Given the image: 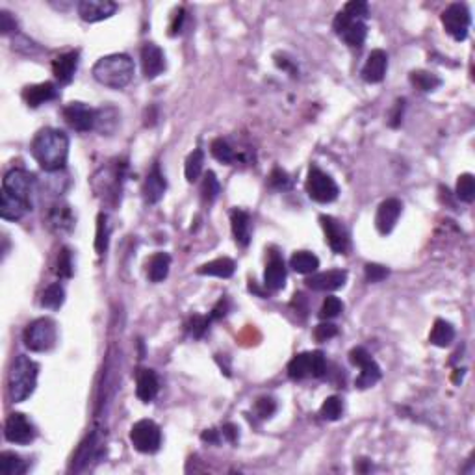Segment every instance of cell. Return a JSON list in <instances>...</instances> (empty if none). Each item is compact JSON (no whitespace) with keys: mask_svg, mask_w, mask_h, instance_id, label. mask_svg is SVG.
Wrapping results in <instances>:
<instances>
[{"mask_svg":"<svg viewBox=\"0 0 475 475\" xmlns=\"http://www.w3.org/2000/svg\"><path fill=\"white\" fill-rule=\"evenodd\" d=\"M305 188H307L310 199L316 201V203H321V205L336 201L338 193H340L338 184L334 182L333 177L325 173V171H321L318 166H312L309 169V177H307Z\"/></svg>","mask_w":475,"mask_h":475,"instance_id":"5","label":"cell"},{"mask_svg":"<svg viewBox=\"0 0 475 475\" xmlns=\"http://www.w3.org/2000/svg\"><path fill=\"white\" fill-rule=\"evenodd\" d=\"M210 318H205V316H193L190 323H188V331L192 334L193 338H203V334L206 333V329L210 325Z\"/></svg>","mask_w":475,"mask_h":475,"instance_id":"46","label":"cell"},{"mask_svg":"<svg viewBox=\"0 0 475 475\" xmlns=\"http://www.w3.org/2000/svg\"><path fill=\"white\" fill-rule=\"evenodd\" d=\"M403 108H405V101H403V99H401V101H398V103H396V106H394L392 117H390V119H392V121H390V127H394V129L401 125V117H403Z\"/></svg>","mask_w":475,"mask_h":475,"instance_id":"54","label":"cell"},{"mask_svg":"<svg viewBox=\"0 0 475 475\" xmlns=\"http://www.w3.org/2000/svg\"><path fill=\"white\" fill-rule=\"evenodd\" d=\"M93 78L110 90H123L134 78V62L129 54H108L93 65Z\"/></svg>","mask_w":475,"mask_h":475,"instance_id":"2","label":"cell"},{"mask_svg":"<svg viewBox=\"0 0 475 475\" xmlns=\"http://www.w3.org/2000/svg\"><path fill=\"white\" fill-rule=\"evenodd\" d=\"M342 414H344V405H342V399L336 398V396H331L323 401L320 409V416L327 422H336L340 420Z\"/></svg>","mask_w":475,"mask_h":475,"instance_id":"39","label":"cell"},{"mask_svg":"<svg viewBox=\"0 0 475 475\" xmlns=\"http://www.w3.org/2000/svg\"><path fill=\"white\" fill-rule=\"evenodd\" d=\"M171 257L167 253H156L147 262V277L151 283H162L169 275Z\"/></svg>","mask_w":475,"mask_h":475,"instance_id":"29","label":"cell"},{"mask_svg":"<svg viewBox=\"0 0 475 475\" xmlns=\"http://www.w3.org/2000/svg\"><path fill=\"white\" fill-rule=\"evenodd\" d=\"M221 437L225 438L227 442L236 444L238 442V427L234 424H225L221 427Z\"/></svg>","mask_w":475,"mask_h":475,"instance_id":"53","label":"cell"},{"mask_svg":"<svg viewBox=\"0 0 475 475\" xmlns=\"http://www.w3.org/2000/svg\"><path fill=\"white\" fill-rule=\"evenodd\" d=\"M95 448H97L95 435H91V437H88L82 444H80L77 457H75V464H77V466H73V468L77 470V472L78 470H82L84 466L88 464V461H90V459H93Z\"/></svg>","mask_w":475,"mask_h":475,"instance_id":"42","label":"cell"},{"mask_svg":"<svg viewBox=\"0 0 475 475\" xmlns=\"http://www.w3.org/2000/svg\"><path fill=\"white\" fill-rule=\"evenodd\" d=\"M28 464L17 453L2 451L0 453V474L2 475H23L26 474Z\"/></svg>","mask_w":475,"mask_h":475,"instance_id":"32","label":"cell"},{"mask_svg":"<svg viewBox=\"0 0 475 475\" xmlns=\"http://www.w3.org/2000/svg\"><path fill=\"white\" fill-rule=\"evenodd\" d=\"M4 435L6 440L17 446H26L36 440L38 437V429L36 425L21 412H13L6 420V427H4Z\"/></svg>","mask_w":475,"mask_h":475,"instance_id":"11","label":"cell"},{"mask_svg":"<svg viewBox=\"0 0 475 475\" xmlns=\"http://www.w3.org/2000/svg\"><path fill=\"white\" fill-rule=\"evenodd\" d=\"M364 275H366L368 283H381V281H385L386 277L390 275V271L385 266H381V264H366L364 266Z\"/></svg>","mask_w":475,"mask_h":475,"instance_id":"45","label":"cell"},{"mask_svg":"<svg viewBox=\"0 0 475 475\" xmlns=\"http://www.w3.org/2000/svg\"><path fill=\"white\" fill-rule=\"evenodd\" d=\"M401 210H403V205L396 197H390V199L381 203L379 208H377V214H375V227L383 236L394 231V227H396L399 216H401Z\"/></svg>","mask_w":475,"mask_h":475,"instance_id":"16","label":"cell"},{"mask_svg":"<svg viewBox=\"0 0 475 475\" xmlns=\"http://www.w3.org/2000/svg\"><path fill=\"white\" fill-rule=\"evenodd\" d=\"M210 153H212V156L216 160L221 162V164H227V166H231V164H234V162L238 160V155L234 153V149H232L223 138L214 140L212 145H210Z\"/></svg>","mask_w":475,"mask_h":475,"instance_id":"36","label":"cell"},{"mask_svg":"<svg viewBox=\"0 0 475 475\" xmlns=\"http://www.w3.org/2000/svg\"><path fill=\"white\" fill-rule=\"evenodd\" d=\"M305 283L314 292H334L344 288V284L347 283V271L331 270L323 273H312Z\"/></svg>","mask_w":475,"mask_h":475,"instance_id":"18","label":"cell"},{"mask_svg":"<svg viewBox=\"0 0 475 475\" xmlns=\"http://www.w3.org/2000/svg\"><path fill=\"white\" fill-rule=\"evenodd\" d=\"M344 12H346L347 15L355 17V19L364 21L368 15H370V8H368L366 2H362V0H353V2H347Z\"/></svg>","mask_w":475,"mask_h":475,"instance_id":"47","label":"cell"},{"mask_svg":"<svg viewBox=\"0 0 475 475\" xmlns=\"http://www.w3.org/2000/svg\"><path fill=\"white\" fill-rule=\"evenodd\" d=\"M117 123H119V116H117L116 108H112V106H110V108L97 110L95 130L103 132V134H110V132H114V130H116Z\"/></svg>","mask_w":475,"mask_h":475,"instance_id":"35","label":"cell"},{"mask_svg":"<svg viewBox=\"0 0 475 475\" xmlns=\"http://www.w3.org/2000/svg\"><path fill=\"white\" fill-rule=\"evenodd\" d=\"M201 193H203V201L205 203H214L218 199V195L221 193V186H219V180L216 177L214 171H208L205 175V180H203V188H201Z\"/></svg>","mask_w":475,"mask_h":475,"instance_id":"41","label":"cell"},{"mask_svg":"<svg viewBox=\"0 0 475 475\" xmlns=\"http://www.w3.org/2000/svg\"><path fill=\"white\" fill-rule=\"evenodd\" d=\"M166 190V177L162 175L160 166L155 164V167L151 169V173H149L147 179H145V184H143V199H145L147 205H156V203H160Z\"/></svg>","mask_w":475,"mask_h":475,"instance_id":"22","label":"cell"},{"mask_svg":"<svg viewBox=\"0 0 475 475\" xmlns=\"http://www.w3.org/2000/svg\"><path fill=\"white\" fill-rule=\"evenodd\" d=\"M236 271V264L232 258H216L212 262L203 264L197 273L199 275H208V277H219V279H229V277L234 275Z\"/></svg>","mask_w":475,"mask_h":475,"instance_id":"28","label":"cell"},{"mask_svg":"<svg viewBox=\"0 0 475 475\" xmlns=\"http://www.w3.org/2000/svg\"><path fill=\"white\" fill-rule=\"evenodd\" d=\"M386 69H388V54L381 49L372 51V54L368 56L366 64L362 67V80L368 84H379L385 80Z\"/></svg>","mask_w":475,"mask_h":475,"instance_id":"19","label":"cell"},{"mask_svg":"<svg viewBox=\"0 0 475 475\" xmlns=\"http://www.w3.org/2000/svg\"><path fill=\"white\" fill-rule=\"evenodd\" d=\"M290 268L301 275H312L320 268V258L309 251H297L290 258Z\"/></svg>","mask_w":475,"mask_h":475,"instance_id":"30","label":"cell"},{"mask_svg":"<svg viewBox=\"0 0 475 475\" xmlns=\"http://www.w3.org/2000/svg\"><path fill=\"white\" fill-rule=\"evenodd\" d=\"M201 438H203V442H208L212 444V446H218L219 442H221V433L216 429H206L203 435H201Z\"/></svg>","mask_w":475,"mask_h":475,"instance_id":"55","label":"cell"},{"mask_svg":"<svg viewBox=\"0 0 475 475\" xmlns=\"http://www.w3.org/2000/svg\"><path fill=\"white\" fill-rule=\"evenodd\" d=\"M80 54L77 51L65 52L62 56L52 62V73L60 84H71L75 78V73L78 69V62H80Z\"/></svg>","mask_w":475,"mask_h":475,"instance_id":"24","label":"cell"},{"mask_svg":"<svg viewBox=\"0 0 475 475\" xmlns=\"http://www.w3.org/2000/svg\"><path fill=\"white\" fill-rule=\"evenodd\" d=\"M32 210V205L26 201L15 197L12 193L2 190V201H0V218L6 221H17V219L25 218L26 212Z\"/></svg>","mask_w":475,"mask_h":475,"instance_id":"26","label":"cell"},{"mask_svg":"<svg viewBox=\"0 0 475 475\" xmlns=\"http://www.w3.org/2000/svg\"><path fill=\"white\" fill-rule=\"evenodd\" d=\"M231 227L238 245L247 247L251 242V216L245 210L234 208L231 212Z\"/></svg>","mask_w":475,"mask_h":475,"instance_id":"27","label":"cell"},{"mask_svg":"<svg viewBox=\"0 0 475 475\" xmlns=\"http://www.w3.org/2000/svg\"><path fill=\"white\" fill-rule=\"evenodd\" d=\"M136 394L138 398L142 399L143 403H151L153 399L158 396V390H160V383H158V377L153 370L149 368H142L138 375H136Z\"/></svg>","mask_w":475,"mask_h":475,"instance_id":"25","label":"cell"},{"mask_svg":"<svg viewBox=\"0 0 475 475\" xmlns=\"http://www.w3.org/2000/svg\"><path fill=\"white\" fill-rule=\"evenodd\" d=\"M142 67L143 75L147 80H153L166 69V56L158 45L155 43H145L142 47Z\"/></svg>","mask_w":475,"mask_h":475,"instance_id":"20","label":"cell"},{"mask_svg":"<svg viewBox=\"0 0 475 475\" xmlns=\"http://www.w3.org/2000/svg\"><path fill=\"white\" fill-rule=\"evenodd\" d=\"M65 303V290L60 283L51 284L41 296V307L49 310H60Z\"/></svg>","mask_w":475,"mask_h":475,"instance_id":"34","label":"cell"},{"mask_svg":"<svg viewBox=\"0 0 475 475\" xmlns=\"http://www.w3.org/2000/svg\"><path fill=\"white\" fill-rule=\"evenodd\" d=\"M349 362L353 366L360 368V375L355 381V386L359 390H366V388H372L381 381L383 377V372H381L379 364L372 359V355L368 353L364 347H353L351 353H349Z\"/></svg>","mask_w":475,"mask_h":475,"instance_id":"9","label":"cell"},{"mask_svg":"<svg viewBox=\"0 0 475 475\" xmlns=\"http://www.w3.org/2000/svg\"><path fill=\"white\" fill-rule=\"evenodd\" d=\"M338 334V327L333 325V323H320L318 327L314 329V338L318 342H327L331 338H334Z\"/></svg>","mask_w":475,"mask_h":475,"instance_id":"50","label":"cell"},{"mask_svg":"<svg viewBox=\"0 0 475 475\" xmlns=\"http://www.w3.org/2000/svg\"><path fill=\"white\" fill-rule=\"evenodd\" d=\"M15 30H17V21H15V17H13L10 12H6V10H2V12H0V32L6 36V34L15 32Z\"/></svg>","mask_w":475,"mask_h":475,"instance_id":"51","label":"cell"},{"mask_svg":"<svg viewBox=\"0 0 475 475\" xmlns=\"http://www.w3.org/2000/svg\"><path fill=\"white\" fill-rule=\"evenodd\" d=\"M333 30L346 45L353 47V49H360V47L364 45L368 36L366 23L347 15L344 10L334 17Z\"/></svg>","mask_w":475,"mask_h":475,"instance_id":"7","label":"cell"},{"mask_svg":"<svg viewBox=\"0 0 475 475\" xmlns=\"http://www.w3.org/2000/svg\"><path fill=\"white\" fill-rule=\"evenodd\" d=\"M457 197L463 203H474L475 199V179L472 173H464L457 180Z\"/></svg>","mask_w":475,"mask_h":475,"instance_id":"38","label":"cell"},{"mask_svg":"<svg viewBox=\"0 0 475 475\" xmlns=\"http://www.w3.org/2000/svg\"><path fill=\"white\" fill-rule=\"evenodd\" d=\"M73 270H75V266H73L71 251L67 249V247H64V249L60 251L58 260H56V273H58L62 279H71Z\"/></svg>","mask_w":475,"mask_h":475,"instance_id":"43","label":"cell"},{"mask_svg":"<svg viewBox=\"0 0 475 475\" xmlns=\"http://www.w3.org/2000/svg\"><path fill=\"white\" fill-rule=\"evenodd\" d=\"M32 155L41 169L49 173L62 171L69 156V138L64 130L43 129L34 138Z\"/></svg>","mask_w":475,"mask_h":475,"instance_id":"1","label":"cell"},{"mask_svg":"<svg viewBox=\"0 0 475 475\" xmlns=\"http://www.w3.org/2000/svg\"><path fill=\"white\" fill-rule=\"evenodd\" d=\"M453 340H455V327L451 325L450 321L438 318L435 321V327L431 331L429 342L437 347H448Z\"/></svg>","mask_w":475,"mask_h":475,"instance_id":"31","label":"cell"},{"mask_svg":"<svg viewBox=\"0 0 475 475\" xmlns=\"http://www.w3.org/2000/svg\"><path fill=\"white\" fill-rule=\"evenodd\" d=\"M58 97V90L52 82L34 84V86H26L23 90V99L30 108H39L41 104L51 103Z\"/></svg>","mask_w":475,"mask_h":475,"instance_id":"21","label":"cell"},{"mask_svg":"<svg viewBox=\"0 0 475 475\" xmlns=\"http://www.w3.org/2000/svg\"><path fill=\"white\" fill-rule=\"evenodd\" d=\"M270 186L273 190H286L290 186L288 173L284 169H281V167H275L270 175Z\"/></svg>","mask_w":475,"mask_h":475,"instance_id":"49","label":"cell"},{"mask_svg":"<svg viewBox=\"0 0 475 475\" xmlns=\"http://www.w3.org/2000/svg\"><path fill=\"white\" fill-rule=\"evenodd\" d=\"M327 372V360L321 351L312 353H299L290 360L288 375L292 379H305V377H316L320 379Z\"/></svg>","mask_w":475,"mask_h":475,"instance_id":"6","label":"cell"},{"mask_svg":"<svg viewBox=\"0 0 475 475\" xmlns=\"http://www.w3.org/2000/svg\"><path fill=\"white\" fill-rule=\"evenodd\" d=\"M203 164H205V153L201 149H195L192 155L186 158V180L188 182H195L203 173Z\"/></svg>","mask_w":475,"mask_h":475,"instance_id":"37","label":"cell"},{"mask_svg":"<svg viewBox=\"0 0 475 475\" xmlns=\"http://www.w3.org/2000/svg\"><path fill=\"white\" fill-rule=\"evenodd\" d=\"M110 242V225L106 214H99V219H97V240H95V249L99 255H104L106 249H108Z\"/></svg>","mask_w":475,"mask_h":475,"instance_id":"40","label":"cell"},{"mask_svg":"<svg viewBox=\"0 0 475 475\" xmlns=\"http://www.w3.org/2000/svg\"><path fill=\"white\" fill-rule=\"evenodd\" d=\"M342 310H344V303H342L338 297L331 296L323 301V305H321L320 318L321 320H333L336 316H340Z\"/></svg>","mask_w":475,"mask_h":475,"instance_id":"44","label":"cell"},{"mask_svg":"<svg viewBox=\"0 0 475 475\" xmlns=\"http://www.w3.org/2000/svg\"><path fill=\"white\" fill-rule=\"evenodd\" d=\"M47 225L58 236L71 234L75 231V225H77V218L73 214L71 206L67 205V203L52 205V208L49 210V216H47Z\"/></svg>","mask_w":475,"mask_h":475,"instance_id":"15","label":"cell"},{"mask_svg":"<svg viewBox=\"0 0 475 475\" xmlns=\"http://www.w3.org/2000/svg\"><path fill=\"white\" fill-rule=\"evenodd\" d=\"M321 229L325 232V240H327L329 247L336 253V255H344L349 249V234H347L346 227L342 225L338 219L333 216H320Z\"/></svg>","mask_w":475,"mask_h":475,"instance_id":"14","label":"cell"},{"mask_svg":"<svg viewBox=\"0 0 475 475\" xmlns=\"http://www.w3.org/2000/svg\"><path fill=\"white\" fill-rule=\"evenodd\" d=\"M182 23H184V10H179L175 13L173 25H171V36H177L182 30Z\"/></svg>","mask_w":475,"mask_h":475,"instance_id":"56","label":"cell"},{"mask_svg":"<svg viewBox=\"0 0 475 475\" xmlns=\"http://www.w3.org/2000/svg\"><path fill=\"white\" fill-rule=\"evenodd\" d=\"M2 190L32 205L30 197L36 192V177L25 169H12L2 180Z\"/></svg>","mask_w":475,"mask_h":475,"instance_id":"12","label":"cell"},{"mask_svg":"<svg viewBox=\"0 0 475 475\" xmlns=\"http://www.w3.org/2000/svg\"><path fill=\"white\" fill-rule=\"evenodd\" d=\"M65 123L77 132H90L95 130L97 110L90 108L84 103H71L64 108Z\"/></svg>","mask_w":475,"mask_h":475,"instance_id":"13","label":"cell"},{"mask_svg":"<svg viewBox=\"0 0 475 475\" xmlns=\"http://www.w3.org/2000/svg\"><path fill=\"white\" fill-rule=\"evenodd\" d=\"M275 411H277L275 399L260 398L257 399V403H255V412H257L258 418H262V420H268V418L273 416Z\"/></svg>","mask_w":475,"mask_h":475,"instance_id":"48","label":"cell"},{"mask_svg":"<svg viewBox=\"0 0 475 475\" xmlns=\"http://www.w3.org/2000/svg\"><path fill=\"white\" fill-rule=\"evenodd\" d=\"M409 78H411L412 86L416 90L424 91V93H431V91L438 90L442 86V78L429 71H412Z\"/></svg>","mask_w":475,"mask_h":475,"instance_id":"33","label":"cell"},{"mask_svg":"<svg viewBox=\"0 0 475 475\" xmlns=\"http://www.w3.org/2000/svg\"><path fill=\"white\" fill-rule=\"evenodd\" d=\"M23 340H25V346L28 347L30 351H34V353L51 351L52 347L56 346V340H58L56 321L51 320V318L34 320L32 323L25 329Z\"/></svg>","mask_w":475,"mask_h":475,"instance_id":"4","label":"cell"},{"mask_svg":"<svg viewBox=\"0 0 475 475\" xmlns=\"http://www.w3.org/2000/svg\"><path fill=\"white\" fill-rule=\"evenodd\" d=\"M39 366L30 357L19 355L13 360L10 377H8V392L13 403H23L30 398L38 386Z\"/></svg>","mask_w":475,"mask_h":475,"instance_id":"3","label":"cell"},{"mask_svg":"<svg viewBox=\"0 0 475 475\" xmlns=\"http://www.w3.org/2000/svg\"><path fill=\"white\" fill-rule=\"evenodd\" d=\"M130 442L134 450L140 453L151 455L160 450L162 446V431L153 420H140L130 429Z\"/></svg>","mask_w":475,"mask_h":475,"instance_id":"8","label":"cell"},{"mask_svg":"<svg viewBox=\"0 0 475 475\" xmlns=\"http://www.w3.org/2000/svg\"><path fill=\"white\" fill-rule=\"evenodd\" d=\"M227 310H229V301L223 297V299H219L218 305L214 307L208 318H210V320H221V318L227 314Z\"/></svg>","mask_w":475,"mask_h":475,"instance_id":"52","label":"cell"},{"mask_svg":"<svg viewBox=\"0 0 475 475\" xmlns=\"http://www.w3.org/2000/svg\"><path fill=\"white\" fill-rule=\"evenodd\" d=\"M117 12L116 2L110 0H82L78 4V15L86 23H99L112 17Z\"/></svg>","mask_w":475,"mask_h":475,"instance_id":"17","label":"cell"},{"mask_svg":"<svg viewBox=\"0 0 475 475\" xmlns=\"http://www.w3.org/2000/svg\"><path fill=\"white\" fill-rule=\"evenodd\" d=\"M284 284H286V266L283 258L273 253L264 271V286L270 292H279L284 288Z\"/></svg>","mask_w":475,"mask_h":475,"instance_id":"23","label":"cell"},{"mask_svg":"<svg viewBox=\"0 0 475 475\" xmlns=\"http://www.w3.org/2000/svg\"><path fill=\"white\" fill-rule=\"evenodd\" d=\"M442 25L446 32L450 34L455 41H464L468 38L470 25H472V17H470V10L466 4H451L444 10L442 13Z\"/></svg>","mask_w":475,"mask_h":475,"instance_id":"10","label":"cell"}]
</instances>
